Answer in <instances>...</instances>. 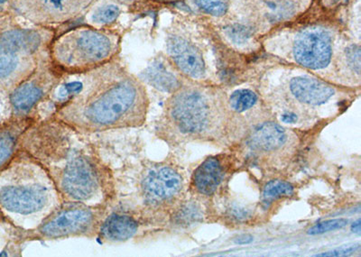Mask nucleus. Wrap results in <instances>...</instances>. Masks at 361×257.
<instances>
[{
    "mask_svg": "<svg viewBox=\"0 0 361 257\" xmlns=\"http://www.w3.org/2000/svg\"><path fill=\"white\" fill-rule=\"evenodd\" d=\"M19 149L44 167L63 201L109 205L117 197L114 173L85 134L54 120L35 121Z\"/></svg>",
    "mask_w": 361,
    "mask_h": 257,
    "instance_id": "nucleus-1",
    "label": "nucleus"
},
{
    "mask_svg": "<svg viewBox=\"0 0 361 257\" xmlns=\"http://www.w3.org/2000/svg\"><path fill=\"white\" fill-rule=\"evenodd\" d=\"M78 92L49 120L82 134L137 128L146 123L149 98L146 86L118 60L80 73Z\"/></svg>",
    "mask_w": 361,
    "mask_h": 257,
    "instance_id": "nucleus-2",
    "label": "nucleus"
},
{
    "mask_svg": "<svg viewBox=\"0 0 361 257\" xmlns=\"http://www.w3.org/2000/svg\"><path fill=\"white\" fill-rule=\"evenodd\" d=\"M63 201L49 173L27 151L18 149L0 171V211L14 229H37Z\"/></svg>",
    "mask_w": 361,
    "mask_h": 257,
    "instance_id": "nucleus-3",
    "label": "nucleus"
},
{
    "mask_svg": "<svg viewBox=\"0 0 361 257\" xmlns=\"http://www.w3.org/2000/svg\"><path fill=\"white\" fill-rule=\"evenodd\" d=\"M121 42L117 31L83 25L54 37L48 54L61 73L79 75L115 60Z\"/></svg>",
    "mask_w": 361,
    "mask_h": 257,
    "instance_id": "nucleus-4",
    "label": "nucleus"
},
{
    "mask_svg": "<svg viewBox=\"0 0 361 257\" xmlns=\"http://www.w3.org/2000/svg\"><path fill=\"white\" fill-rule=\"evenodd\" d=\"M54 32L47 27H12L0 32V91L11 94L48 54Z\"/></svg>",
    "mask_w": 361,
    "mask_h": 257,
    "instance_id": "nucleus-5",
    "label": "nucleus"
},
{
    "mask_svg": "<svg viewBox=\"0 0 361 257\" xmlns=\"http://www.w3.org/2000/svg\"><path fill=\"white\" fill-rule=\"evenodd\" d=\"M111 205L63 201L37 229L25 231L12 227V241L21 246L32 241L97 239Z\"/></svg>",
    "mask_w": 361,
    "mask_h": 257,
    "instance_id": "nucleus-6",
    "label": "nucleus"
},
{
    "mask_svg": "<svg viewBox=\"0 0 361 257\" xmlns=\"http://www.w3.org/2000/svg\"><path fill=\"white\" fill-rule=\"evenodd\" d=\"M185 187L178 166L169 161H144L137 176L138 206L154 218L159 227L170 210L183 200Z\"/></svg>",
    "mask_w": 361,
    "mask_h": 257,
    "instance_id": "nucleus-7",
    "label": "nucleus"
},
{
    "mask_svg": "<svg viewBox=\"0 0 361 257\" xmlns=\"http://www.w3.org/2000/svg\"><path fill=\"white\" fill-rule=\"evenodd\" d=\"M214 118V108L207 95L193 87H180L167 101L157 133L167 139L176 134L199 136L211 128Z\"/></svg>",
    "mask_w": 361,
    "mask_h": 257,
    "instance_id": "nucleus-8",
    "label": "nucleus"
},
{
    "mask_svg": "<svg viewBox=\"0 0 361 257\" xmlns=\"http://www.w3.org/2000/svg\"><path fill=\"white\" fill-rule=\"evenodd\" d=\"M156 229L157 221L140 206L111 205L97 239L101 244L117 245L145 239Z\"/></svg>",
    "mask_w": 361,
    "mask_h": 257,
    "instance_id": "nucleus-9",
    "label": "nucleus"
},
{
    "mask_svg": "<svg viewBox=\"0 0 361 257\" xmlns=\"http://www.w3.org/2000/svg\"><path fill=\"white\" fill-rule=\"evenodd\" d=\"M62 75L51 63L49 54L42 57L35 72L9 94L11 117L33 118Z\"/></svg>",
    "mask_w": 361,
    "mask_h": 257,
    "instance_id": "nucleus-10",
    "label": "nucleus"
},
{
    "mask_svg": "<svg viewBox=\"0 0 361 257\" xmlns=\"http://www.w3.org/2000/svg\"><path fill=\"white\" fill-rule=\"evenodd\" d=\"M96 0H6L13 13L35 27H48L73 20Z\"/></svg>",
    "mask_w": 361,
    "mask_h": 257,
    "instance_id": "nucleus-11",
    "label": "nucleus"
},
{
    "mask_svg": "<svg viewBox=\"0 0 361 257\" xmlns=\"http://www.w3.org/2000/svg\"><path fill=\"white\" fill-rule=\"evenodd\" d=\"M309 0H240L243 11L255 30L286 23L305 8Z\"/></svg>",
    "mask_w": 361,
    "mask_h": 257,
    "instance_id": "nucleus-12",
    "label": "nucleus"
},
{
    "mask_svg": "<svg viewBox=\"0 0 361 257\" xmlns=\"http://www.w3.org/2000/svg\"><path fill=\"white\" fill-rule=\"evenodd\" d=\"M166 58L177 72L193 80L202 79L206 66L197 44L182 29H170L166 39Z\"/></svg>",
    "mask_w": 361,
    "mask_h": 257,
    "instance_id": "nucleus-13",
    "label": "nucleus"
},
{
    "mask_svg": "<svg viewBox=\"0 0 361 257\" xmlns=\"http://www.w3.org/2000/svg\"><path fill=\"white\" fill-rule=\"evenodd\" d=\"M293 56L295 62L305 68L322 70L329 65L333 56V40L324 29H305L296 35Z\"/></svg>",
    "mask_w": 361,
    "mask_h": 257,
    "instance_id": "nucleus-14",
    "label": "nucleus"
},
{
    "mask_svg": "<svg viewBox=\"0 0 361 257\" xmlns=\"http://www.w3.org/2000/svg\"><path fill=\"white\" fill-rule=\"evenodd\" d=\"M178 72L166 57H157L138 78L158 91L173 94L182 86Z\"/></svg>",
    "mask_w": 361,
    "mask_h": 257,
    "instance_id": "nucleus-15",
    "label": "nucleus"
},
{
    "mask_svg": "<svg viewBox=\"0 0 361 257\" xmlns=\"http://www.w3.org/2000/svg\"><path fill=\"white\" fill-rule=\"evenodd\" d=\"M35 122L34 118H9L0 124V171L8 165L19 149L22 134Z\"/></svg>",
    "mask_w": 361,
    "mask_h": 257,
    "instance_id": "nucleus-16",
    "label": "nucleus"
},
{
    "mask_svg": "<svg viewBox=\"0 0 361 257\" xmlns=\"http://www.w3.org/2000/svg\"><path fill=\"white\" fill-rule=\"evenodd\" d=\"M290 91L299 101L308 105H322L334 95L333 87L310 77L300 76L290 82Z\"/></svg>",
    "mask_w": 361,
    "mask_h": 257,
    "instance_id": "nucleus-17",
    "label": "nucleus"
},
{
    "mask_svg": "<svg viewBox=\"0 0 361 257\" xmlns=\"http://www.w3.org/2000/svg\"><path fill=\"white\" fill-rule=\"evenodd\" d=\"M288 142V134L279 125L264 123L259 125L248 138V146L257 152L271 153L282 149Z\"/></svg>",
    "mask_w": 361,
    "mask_h": 257,
    "instance_id": "nucleus-18",
    "label": "nucleus"
},
{
    "mask_svg": "<svg viewBox=\"0 0 361 257\" xmlns=\"http://www.w3.org/2000/svg\"><path fill=\"white\" fill-rule=\"evenodd\" d=\"M224 177V167L217 157H209L195 170L192 186L196 192L204 195L214 194Z\"/></svg>",
    "mask_w": 361,
    "mask_h": 257,
    "instance_id": "nucleus-19",
    "label": "nucleus"
},
{
    "mask_svg": "<svg viewBox=\"0 0 361 257\" xmlns=\"http://www.w3.org/2000/svg\"><path fill=\"white\" fill-rule=\"evenodd\" d=\"M201 218V208L195 201L182 200L167 213L164 223L167 220L169 226L173 229L183 230L197 223Z\"/></svg>",
    "mask_w": 361,
    "mask_h": 257,
    "instance_id": "nucleus-20",
    "label": "nucleus"
},
{
    "mask_svg": "<svg viewBox=\"0 0 361 257\" xmlns=\"http://www.w3.org/2000/svg\"><path fill=\"white\" fill-rule=\"evenodd\" d=\"M224 33L233 46L243 48L253 43L257 31L246 22H233L225 25Z\"/></svg>",
    "mask_w": 361,
    "mask_h": 257,
    "instance_id": "nucleus-21",
    "label": "nucleus"
},
{
    "mask_svg": "<svg viewBox=\"0 0 361 257\" xmlns=\"http://www.w3.org/2000/svg\"><path fill=\"white\" fill-rule=\"evenodd\" d=\"M293 194V187L290 183L283 181H271L264 188L262 203L269 207L274 201Z\"/></svg>",
    "mask_w": 361,
    "mask_h": 257,
    "instance_id": "nucleus-22",
    "label": "nucleus"
},
{
    "mask_svg": "<svg viewBox=\"0 0 361 257\" xmlns=\"http://www.w3.org/2000/svg\"><path fill=\"white\" fill-rule=\"evenodd\" d=\"M257 102V96L250 89H238L232 93L230 98V106L232 111L243 113L252 108Z\"/></svg>",
    "mask_w": 361,
    "mask_h": 257,
    "instance_id": "nucleus-23",
    "label": "nucleus"
},
{
    "mask_svg": "<svg viewBox=\"0 0 361 257\" xmlns=\"http://www.w3.org/2000/svg\"><path fill=\"white\" fill-rule=\"evenodd\" d=\"M195 4L205 14L220 18L230 8V0H195Z\"/></svg>",
    "mask_w": 361,
    "mask_h": 257,
    "instance_id": "nucleus-24",
    "label": "nucleus"
},
{
    "mask_svg": "<svg viewBox=\"0 0 361 257\" xmlns=\"http://www.w3.org/2000/svg\"><path fill=\"white\" fill-rule=\"evenodd\" d=\"M121 15V9L115 5L102 6L93 13L90 20L97 25H107L117 20Z\"/></svg>",
    "mask_w": 361,
    "mask_h": 257,
    "instance_id": "nucleus-25",
    "label": "nucleus"
},
{
    "mask_svg": "<svg viewBox=\"0 0 361 257\" xmlns=\"http://www.w3.org/2000/svg\"><path fill=\"white\" fill-rule=\"evenodd\" d=\"M348 222H349V221L344 220V218L324 221V222L315 225L314 227L309 230L308 233L310 234H319L341 230L345 226H347Z\"/></svg>",
    "mask_w": 361,
    "mask_h": 257,
    "instance_id": "nucleus-26",
    "label": "nucleus"
},
{
    "mask_svg": "<svg viewBox=\"0 0 361 257\" xmlns=\"http://www.w3.org/2000/svg\"><path fill=\"white\" fill-rule=\"evenodd\" d=\"M345 58L349 68L360 75V48L356 44H351L345 51Z\"/></svg>",
    "mask_w": 361,
    "mask_h": 257,
    "instance_id": "nucleus-27",
    "label": "nucleus"
},
{
    "mask_svg": "<svg viewBox=\"0 0 361 257\" xmlns=\"http://www.w3.org/2000/svg\"><path fill=\"white\" fill-rule=\"evenodd\" d=\"M227 213L231 220L236 221L246 220L250 216V212L247 208L238 204L231 205L228 208Z\"/></svg>",
    "mask_w": 361,
    "mask_h": 257,
    "instance_id": "nucleus-28",
    "label": "nucleus"
},
{
    "mask_svg": "<svg viewBox=\"0 0 361 257\" xmlns=\"http://www.w3.org/2000/svg\"><path fill=\"white\" fill-rule=\"evenodd\" d=\"M11 118V108L9 104V95L0 91V124Z\"/></svg>",
    "mask_w": 361,
    "mask_h": 257,
    "instance_id": "nucleus-29",
    "label": "nucleus"
},
{
    "mask_svg": "<svg viewBox=\"0 0 361 257\" xmlns=\"http://www.w3.org/2000/svg\"><path fill=\"white\" fill-rule=\"evenodd\" d=\"M360 249L359 246L346 247V249H341L334 250V251L319 253L316 256H346L356 252Z\"/></svg>",
    "mask_w": 361,
    "mask_h": 257,
    "instance_id": "nucleus-30",
    "label": "nucleus"
},
{
    "mask_svg": "<svg viewBox=\"0 0 361 257\" xmlns=\"http://www.w3.org/2000/svg\"><path fill=\"white\" fill-rule=\"evenodd\" d=\"M252 237L250 236V234H244V236L238 237L235 242H236V244H238V245H246V244H250V242H252Z\"/></svg>",
    "mask_w": 361,
    "mask_h": 257,
    "instance_id": "nucleus-31",
    "label": "nucleus"
},
{
    "mask_svg": "<svg viewBox=\"0 0 361 257\" xmlns=\"http://www.w3.org/2000/svg\"><path fill=\"white\" fill-rule=\"evenodd\" d=\"M281 120L285 123H295L298 120V117L293 113H286L282 115Z\"/></svg>",
    "mask_w": 361,
    "mask_h": 257,
    "instance_id": "nucleus-32",
    "label": "nucleus"
},
{
    "mask_svg": "<svg viewBox=\"0 0 361 257\" xmlns=\"http://www.w3.org/2000/svg\"><path fill=\"white\" fill-rule=\"evenodd\" d=\"M351 230H353L354 233L360 234V220H357L355 223H353V227H351Z\"/></svg>",
    "mask_w": 361,
    "mask_h": 257,
    "instance_id": "nucleus-33",
    "label": "nucleus"
},
{
    "mask_svg": "<svg viewBox=\"0 0 361 257\" xmlns=\"http://www.w3.org/2000/svg\"><path fill=\"white\" fill-rule=\"evenodd\" d=\"M0 224L8 225V222H6V218H4V216H3L1 211H0Z\"/></svg>",
    "mask_w": 361,
    "mask_h": 257,
    "instance_id": "nucleus-34",
    "label": "nucleus"
},
{
    "mask_svg": "<svg viewBox=\"0 0 361 257\" xmlns=\"http://www.w3.org/2000/svg\"><path fill=\"white\" fill-rule=\"evenodd\" d=\"M6 1V0H0V4H1V3H4Z\"/></svg>",
    "mask_w": 361,
    "mask_h": 257,
    "instance_id": "nucleus-35",
    "label": "nucleus"
},
{
    "mask_svg": "<svg viewBox=\"0 0 361 257\" xmlns=\"http://www.w3.org/2000/svg\"><path fill=\"white\" fill-rule=\"evenodd\" d=\"M160 1H172V0H160Z\"/></svg>",
    "mask_w": 361,
    "mask_h": 257,
    "instance_id": "nucleus-36",
    "label": "nucleus"
},
{
    "mask_svg": "<svg viewBox=\"0 0 361 257\" xmlns=\"http://www.w3.org/2000/svg\"><path fill=\"white\" fill-rule=\"evenodd\" d=\"M344 1H349V0H344Z\"/></svg>",
    "mask_w": 361,
    "mask_h": 257,
    "instance_id": "nucleus-37",
    "label": "nucleus"
}]
</instances>
